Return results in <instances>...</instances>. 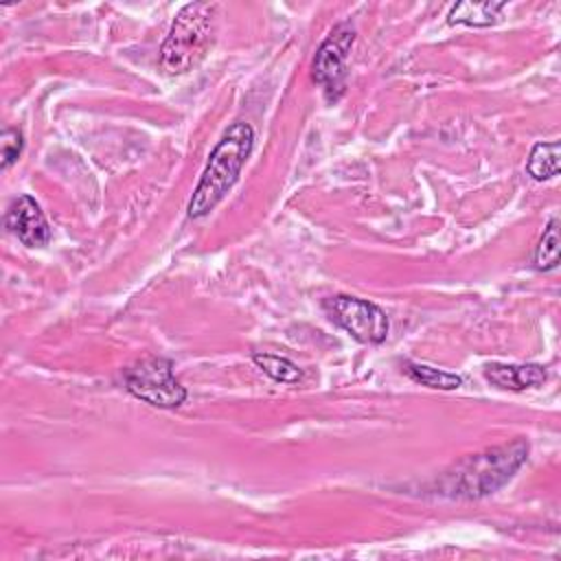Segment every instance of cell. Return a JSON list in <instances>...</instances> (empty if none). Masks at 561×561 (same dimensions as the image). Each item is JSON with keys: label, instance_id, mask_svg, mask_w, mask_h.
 Masks as SVG:
<instances>
[{"label": "cell", "instance_id": "6da1fadb", "mask_svg": "<svg viewBox=\"0 0 561 561\" xmlns=\"http://www.w3.org/2000/svg\"><path fill=\"white\" fill-rule=\"evenodd\" d=\"M528 458V443L517 438L513 443L467 456L456 462L438 482L443 495L449 497H482L504 486Z\"/></svg>", "mask_w": 561, "mask_h": 561}, {"label": "cell", "instance_id": "7a4b0ae2", "mask_svg": "<svg viewBox=\"0 0 561 561\" xmlns=\"http://www.w3.org/2000/svg\"><path fill=\"white\" fill-rule=\"evenodd\" d=\"M252 147H254V129L250 127V123L237 121L224 131L221 140L215 145L208 158V164L191 195V202L186 208L191 219H199L208 215L226 197V193L239 180V173Z\"/></svg>", "mask_w": 561, "mask_h": 561}, {"label": "cell", "instance_id": "3957f363", "mask_svg": "<svg viewBox=\"0 0 561 561\" xmlns=\"http://www.w3.org/2000/svg\"><path fill=\"white\" fill-rule=\"evenodd\" d=\"M217 9L215 2H188L180 9L160 46V68L167 75H184L204 59L215 39Z\"/></svg>", "mask_w": 561, "mask_h": 561}, {"label": "cell", "instance_id": "277c9868", "mask_svg": "<svg viewBox=\"0 0 561 561\" xmlns=\"http://www.w3.org/2000/svg\"><path fill=\"white\" fill-rule=\"evenodd\" d=\"M127 390L153 405V408H178L186 399V388L175 379L173 364L164 357H147L125 370Z\"/></svg>", "mask_w": 561, "mask_h": 561}, {"label": "cell", "instance_id": "5b68a950", "mask_svg": "<svg viewBox=\"0 0 561 561\" xmlns=\"http://www.w3.org/2000/svg\"><path fill=\"white\" fill-rule=\"evenodd\" d=\"M331 322L342 327L351 337L364 344H379L386 340L390 322L381 307L355 296H331L322 302Z\"/></svg>", "mask_w": 561, "mask_h": 561}, {"label": "cell", "instance_id": "8992f818", "mask_svg": "<svg viewBox=\"0 0 561 561\" xmlns=\"http://www.w3.org/2000/svg\"><path fill=\"white\" fill-rule=\"evenodd\" d=\"M355 42V26L340 22L331 28L313 57V79L327 92L329 101H337L346 88V59Z\"/></svg>", "mask_w": 561, "mask_h": 561}, {"label": "cell", "instance_id": "52a82bcc", "mask_svg": "<svg viewBox=\"0 0 561 561\" xmlns=\"http://www.w3.org/2000/svg\"><path fill=\"white\" fill-rule=\"evenodd\" d=\"M4 226L13 232L24 245L42 248L50 241V226L31 195H20L4 215Z\"/></svg>", "mask_w": 561, "mask_h": 561}, {"label": "cell", "instance_id": "ba28073f", "mask_svg": "<svg viewBox=\"0 0 561 561\" xmlns=\"http://www.w3.org/2000/svg\"><path fill=\"white\" fill-rule=\"evenodd\" d=\"M484 377L497 388L517 392L543 383L546 370L537 364H489Z\"/></svg>", "mask_w": 561, "mask_h": 561}, {"label": "cell", "instance_id": "9c48e42d", "mask_svg": "<svg viewBox=\"0 0 561 561\" xmlns=\"http://www.w3.org/2000/svg\"><path fill=\"white\" fill-rule=\"evenodd\" d=\"M504 2H458L451 7L447 22L465 26H491L500 20Z\"/></svg>", "mask_w": 561, "mask_h": 561}, {"label": "cell", "instance_id": "30bf717a", "mask_svg": "<svg viewBox=\"0 0 561 561\" xmlns=\"http://www.w3.org/2000/svg\"><path fill=\"white\" fill-rule=\"evenodd\" d=\"M559 140L552 142H537L528 156L526 171L533 180H548L559 173Z\"/></svg>", "mask_w": 561, "mask_h": 561}, {"label": "cell", "instance_id": "8fae6325", "mask_svg": "<svg viewBox=\"0 0 561 561\" xmlns=\"http://www.w3.org/2000/svg\"><path fill=\"white\" fill-rule=\"evenodd\" d=\"M403 373L410 379L419 381L421 386L438 388V390H456L462 383L460 375H454V373H447V370H438V368H432V366H425V364H414V362H405L403 364Z\"/></svg>", "mask_w": 561, "mask_h": 561}, {"label": "cell", "instance_id": "7c38bea8", "mask_svg": "<svg viewBox=\"0 0 561 561\" xmlns=\"http://www.w3.org/2000/svg\"><path fill=\"white\" fill-rule=\"evenodd\" d=\"M252 362H254L267 377H272V379L278 381V383H296V381H300V377H302L300 368H298L291 359L280 357V355L254 353V355H252Z\"/></svg>", "mask_w": 561, "mask_h": 561}, {"label": "cell", "instance_id": "4fadbf2b", "mask_svg": "<svg viewBox=\"0 0 561 561\" xmlns=\"http://www.w3.org/2000/svg\"><path fill=\"white\" fill-rule=\"evenodd\" d=\"M557 265H559V221L550 219L535 250V267L541 272H548V270H554Z\"/></svg>", "mask_w": 561, "mask_h": 561}, {"label": "cell", "instance_id": "5bb4252c", "mask_svg": "<svg viewBox=\"0 0 561 561\" xmlns=\"http://www.w3.org/2000/svg\"><path fill=\"white\" fill-rule=\"evenodd\" d=\"M24 138L20 129H4L2 131V169H9L22 153Z\"/></svg>", "mask_w": 561, "mask_h": 561}]
</instances>
